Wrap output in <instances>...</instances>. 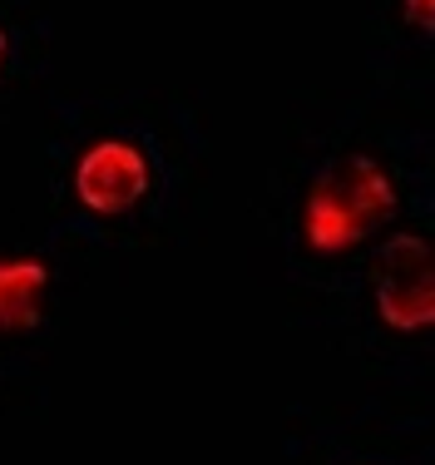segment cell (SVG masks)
<instances>
[{
	"instance_id": "cell-2",
	"label": "cell",
	"mask_w": 435,
	"mask_h": 465,
	"mask_svg": "<svg viewBox=\"0 0 435 465\" xmlns=\"http://www.w3.org/2000/svg\"><path fill=\"white\" fill-rule=\"evenodd\" d=\"M430 129L381 114L327 119L267 183V238L287 282L321 292L396 228L435 213Z\"/></svg>"
},
{
	"instance_id": "cell-3",
	"label": "cell",
	"mask_w": 435,
	"mask_h": 465,
	"mask_svg": "<svg viewBox=\"0 0 435 465\" xmlns=\"http://www.w3.org/2000/svg\"><path fill=\"white\" fill-rule=\"evenodd\" d=\"M331 337L351 357L396 376H426L435 347V242L430 218L396 228L361 262L317 292Z\"/></svg>"
},
{
	"instance_id": "cell-1",
	"label": "cell",
	"mask_w": 435,
	"mask_h": 465,
	"mask_svg": "<svg viewBox=\"0 0 435 465\" xmlns=\"http://www.w3.org/2000/svg\"><path fill=\"white\" fill-rule=\"evenodd\" d=\"M208 129L183 94L54 99L44 129V223L54 248H159L193 223Z\"/></svg>"
},
{
	"instance_id": "cell-7",
	"label": "cell",
	"mask_w": 435,
	"mask_h": 465,
	"mask_svg": "<svg viewBox=\"0 0 435 465\" xmlns=\"http://www.w3.org/2000/svg\"><path fill=\"white\" fill-rule=\"evenodd\" d=\"M307 465H430V440H426V430L406 436L396 426L331 430Z\"/></svg>"
},
{
	"instance_id": "cell-6",
	"label": "cell",
	"mask_w": 435,
	"mask_h": 465,
	"mask_svg": "<svg viewBox=\"0 0 435 465\" xmlns=\"http://www.w3.org/2000/svg\"><path fill=\"white\" fill-rule=\"evenodd\" d=\"M50 64V20L25 0H0V114Z\"/></svg>"
},
{
	"instance_id": "cell-5",
	"label": "cell",
	"mask_w": 435,
	"mask_h": 465,
	"mask_svg": "<svg viewBox=\"0 0 435 465\" xmlns=\"http://www.w3.org/2000/svg\"><path fill=\"white\" fill-rule=\"evenodd\" d=\"M435 0H366V60L391 84H430Z\"/></svg>"
},
{
	"instance_id": "cell-4",
	"label": "cell",
	"mask_w": 435,
	"mask_h": 465,
	"mask_svg": "<svg viewBox=\"0 0 435 465\" xmlns=\"http://www.w3.org/2000/svg\"><path fill=\"white\" fill-rule=\"evenodd\" d=\"M64 268L50 248H0V376L35 361L60 327Z\"/></svg>"
}]
</instances>
